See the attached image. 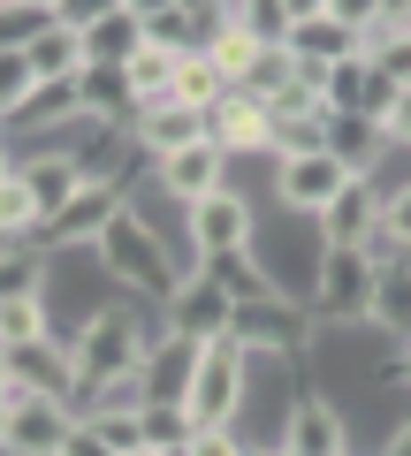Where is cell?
<instances>
[{"mask_svg":"<svg viewBox=\"0 0 411 456\" xmlns=\"http://www.w3.org/2000/svg\"><path fill=\"white\" fill-rule=\"evenodd\" d=\"M115 8H130V0H62L53 8V23H69V31H92L99 16H115Z\"/></svg>","mask_w":411,"mask_h":456,"instance_id":"obj_41","label":"cell"},{"mask_svg":"<svg viewBox=\"0 0 411 456\" xmlns=\"http://www.w3.org/2000/svg\"><path fill=\"white\" fill-rule=\"evenodd\" d=\"M244 388H251V350H236L229 335H214L198 350V373H191L183 411H191V426H236L244 419Z\"/></svg>","mask_w":411,"mask_h":456,"instance_id":"obj_5","label":"cell"},{"mask_svg":"<svg viewBox=\"0 0 411 456\" xmlns=\"http://www.w3.org/2000/svg\"><path fill=\"white\" fill-rule=\"evenodd\" d=\"M191 456H251V441L236 426H198L191 434Z\"/></svg>","mask_w":411,"mask_h":456,"instance_id":"obj_39","label":"cell"},{"mask_svg":"<svg viewBox=\"0 0 411 456\" xmlns=\"http://www.w3.org/2000/svg\"><path fill=\"white\" fill-rule=\"evenodd\" d=\"M328 152L350 167V175H374V167L396 152V137L381 130V122H366V114H328Z\"/></svg>","mask_w":411,"mask_h":456,"instance_id":"obj_20","label":"cell"},{"mask_svg":"<svg viewBox=\"0 0 411 456\" xmlns=\"http://www.w3.org/2000/svg\"><path fill=\"white\" fill-rule=\"evenodd\" d=\"M152 183H160L168 198H183V206H198L206 191H221L229 183V152L214 145V137H198V145L168 152V160H152Z\"/></svg>","mask_w":411,"mask_h":456,"instance_id":"obj_15","label":"cell"},{"mask_svg":"<svg viewBox=\"0 0 411 456\" xmlns=\"http://www.w3.org/2000/svg\"><path fill=\"white\" fill-rule=\"evenodd\" d=\"M267 130H275V114H267L259 92H244V84H229V92L206 107V137H214L229 160H251V152H267Z\"/></svg>","mask_w":411,"mask_h":456,"instance_id":"obj_12","label":"cell"},{"mask_svg":"<svg viewBox=\"0 0 411 456\" xmlns=\"http://www.w3.org/2000/svg\"><path fill=\"white\" fill-rule=\"evenodd\" d=\"M0 236H16V244L38 236V198H31V183H23V167L0 175Z\"/></svg>","mask_w":411,"mask_h":456,"instance_id":"obj_31","label":"cell"},{"mask_svg":"<svg viewBox=\"0 0 411 456\" xmlns=\"http://www.w3.org/2000/svg\"><path fill=\"white\" fill-rule=\"evenodd\" d=\"M198 274H214L221 289L236 297V305H251V297H275V274H267V259H259V251H229V259H206Z\"/></svg>","mask_w":411,"mask_h":456,"instance_id":"obj_26","label":"cell"},{"mask_svg":"<svg viewBox=\"0 0 411 456\" xmlns=\"http://www.w3.org/2000/svg\"><path fill=\"white\" fill-rule=\"evenodd\" d=\"M366 327H381L389 342H411V266H389V274H381Z\"/></svg>","mask_w":411,"mask_h":456,"instance_id":"obj_25","label":"cell"},{"mask_svg":"<svg viewBox=\"0 0 411 456\" xmlns=\"http://www.w3.org/2000/svg\"><path fill=\"white\" fill-rule=\"evenodd\" d=\"M328 16L343 23V31H358V38H374V31H381V0H328Z\"/></svg>","mask_w":411,"mask_h":456,"instance_id":"obj_40","label":"cell"},{"mask_svg":"<svg viewBox=\"0 0 411 456\" xmlns=\"http://www.w3.org/2000/svg\"><path fill=\"white\" fill-rule=\"evenodd\" d=\"M176 61L183 53H168V46H137L130 61H122V77H130L137 99H160V92H176Z\"/></svg>","mask_w":411,"mask_h":456,"instance_id":"obj_30","label":"cell"},{"mask_svg":"<svg viewBox=\"0 0 411 456\" xmlns=\"http://www.w3.org/2000/svg\"><path fill=\"white\" fill-rule=\"evenodd\" d=\"M130 456H152V449H130Z\"/></svg>","mask_w":411,"mask_h":456,"instance_id":"obj_54","label":"cell"},{"mask_svg":"<svg viewBox=\"0 0 411 456\" xmlns=\"http://www.w3.org/2000/svg\"><path fill=\"white\" fill-rule=\"evenodd\" d=\"M183 8H191V16H221V0H183Z\"/></svg>","mask_w":411,"mask_h":456,"instance_id":"obj_49","label":"cell"},{"mask_svg":"<svg viewBox=\"0 0 411 456\" xmlns=\"http://www.w3.org/2000/svg\"><path fill=\"white\" fill-rule=\"evenodd\" d=\"M23 8H38V16H53V8H62V0H23Z\"/></svg>","mask_w":411,"mask_h":456,"instance_id":"obj_51","label":"cell"},{"mask_svg":"<svg viewBox=\"0 0 411 456\" xmlns=\"http://www.w3.org/2000/svg\"><path fill=\"white\" fill-rule=\"evenodd\" d=\"M374 221H381V183L374 175H350L343 191H335V206L320 213V236H328V244H366Z\"/></svg>","mask_w":411,"mask_h":456,"instance_id":"obj_18","label":"cell"},{"mask_svg":"<svg viewBox=\"0 0 411 456\" xmlns=\"http://www.w3.org/2000/svg\"><path fill=\"white\" fill-rule=\"evenodd\" d=\"M396 380H404V388H411V342H404V358H396Z\"/></svg>","mask_w":411,"mask_h":456,"instance_id":"obj_50","label":"cell"},{"mask_svg":"<svg viewBox=\"0 0 411 456\" xmlns=\"http://www.w3.org/2000/svg\"><path fill=\"white\" fill-rule=\"evenodd\" d=\"M251 244H259V206H251L236 183H221V191H206L191 206V251H198V266L229 259V251H251Z\"/></svg>","mask_w":411,"mask_h":456,"instance_id":"obj_8","label":"cell"},{"mask_svg":"<svg viewBox=\"0 0 411 456\" xmlns=\"http://www.w3.org/2000/svg\"><path fill=\"white\" fill-rule=\"evenodd\" d=\"M115 274L99 266V251H46V320H53V335H77L92 312H107L115 305Z\"/></svg>","mask_w":411,"mask_h":456,"instance_id":"obj_4","label":"cell"},{"mask_svg":"<svg viewBox=\"0 0 411 456\" xmlns=\"http://www.w3.org/2000/svg\"><path fill=\"white\" fill-rule=\"evenodd\" d=\"M282 456H343L350 449V419H343V403L335 395H297L290 403V419H282V441H275Z\"/></svg>","mask_w":411,"mask_h":456,"instance_id":"obj_11","label":"cell"},{"mask_svg":"<svg viewBox=\"0 0 411 456\" xmlns=\"http://www.w3.org/2000/svg\"><path fill=\"white\" fill-rule=\"evenodd\" d=\"M0 388L8 395H62L77 403V350L62 335H38V342H0Z\"/></svg>","mask_w":411,"mask_h":456,"instance_id":"obj_7","label":"cell"},{"mask_svg":"<svg viewBox=\"0 0 411 456\" xmlns=\"http://www.w3.org/2000/svg\"><path fill=\"white\" fill-rule=\"evenodd\" d=\"M23 53H31V77H38V84H69V77L84 69V31H69V23H46V31H38Z\"/></svg>","mask_w":411,"mask_h":456,"instance_id":"obj_23","label":"cell"},{"mask_svg":"<svg viewBox=\"0 0 411 456\" xmlns=\"http://www.w3.org/2000/svg\"><path fill=\"white\" fill-rule=\"evenodd\" d=\"M221 92H229V77L214 69V53H183L176 61V99L183 107H214Z\"/></svg>","mask_w":411,"mask_h":456,"instance_id":"obj_32","label":"cell"},{"mask_svg":"<svg viewBox=\"0 0 411 456\" xmlns=\"http://www.w3.org/2000/svg\"><path fill=\"white\" fill-rule=\"evenodd\" d=\"M152 456H191V441H183V449H152Z\"/></svg>","mask_w":411,"mask_h":456,"instance_id":"obj_52","label":"cell"},{"mask_svg":"<svg viewBox=\"0 0 411 456\" xmlns=\"http://www.w3.org/2000/svg\"><path fill=\"white\" fill-rule=\"evenodd\" d=\"M229 342L251 350V358H275V365H313V342H320V320L305 297H251V305L229 312Z\"/></svg>","mask_w":411,"mask_h":456,"instance_id":"obj_3","label":"cell"},{"mask_svg":"<svg viewBox=\"0 0 411 456\" xmlns=\"http://www.w3.org/2000/svg\"><path fill=\"white\" fill-rule=\"evenodd\" d=\"M160 327H168V312L137 305V297H115L107 312H92L69 335V350H77V403L99 395V388H115V380H137V365L160 342Z\"/></svg>","mask_w":411,"mask_h":456,"instance_id":"obj_1","label":"cell"},{"mask_svg":"<svg viewBox=\"0 0 411 456\" xmlns=\"http://www.w3.org/2000/svg\"><path fill=\"white\" fill-rule=\"evenodd\" d=\"M0 297H46V251L38 244H8L0 251Z\"/></svg>","mask_w":411,"mask_h":456,"instance_id":"obj_29","label":"cell"},{"mask_svg":"<svg viewBox=\"0 0 411 456\" xmlns=\"http://www.w3.org/2000/svg\"><path fill=\"white\" fill-rule=\"evenodd\" d=\"M0 130H8V114H0Z\"/></svg>","mask_w":411,"mask_h":456,"instance_id":"obj_55","label":"cell"},{"mask_svg":"<svg viewBox=\"0 0 411 456\" xmlns=\"http://www.w3.org/2000/svg\"><path fill=\"white\" fill-rule=\"evenodd\" d=\"M31 92H38V77H31V53H23V46H0V114L16 122Z\"/></svg>","mask_w":411,"mask_h":456,"instance_id":"obj_35","label":"cell"},{"mask_svg":"<svg viewBox=\"0 0 411 456\" xmlns=\"http://www.w3.org/2000/svg\"><path fill=\"white\" fill-rule=\"evenodd\" d=\"M389 137H396V145H404V152H411V92H404V99H396V114H389Z\"/></svg>","mask_w":411,"mask_h":456,"instance_id":"obj_43","label":"cell"},{"mask_svg":"<svg viewBox=\"0 0 411 456\" xmlns=\"http://www.w3.org/2000/svg\"><path fill=\"white\" fill-rule=\"evenodd\" d=\"M198 426H191V411L183 403H145V449H183Z\"/></svg>","mask_w":411,"mask_h":456,"instance_id":"obj_36","label":"cell"},{"mask_svg":"<svg viewBox=\"0 0 411 456\" xmlns=\"http://www.w3.org/2000/svg\"><path fill=\"white\" fill-rule=\"evenodd\" d=\"M366 77H374V61H366V53H343V61L320 69V99H328V114H358Z\"/></svg>","mask_w":411,"mask_h":456,"instance_id":"obj_28","label":"cell"},{"mask_svg":"<svg viewBox=\"0 0 411 456\" xmlns=\"http://www.w3.org/2000/svg\"><path fill=\"white\" fill-rule=\"evenodd\" d=\"M0 358H8V350H0Z\"/></svg>","mask_w":411,"mask_h":456,"instance_id":"obj_56","label":"cell"},{"mask_svg":"<svg viewBox=\"0 0 411 456\" xmlns=\"http://www.w3.org/2000/svg\"><path fill=\"white\" fill-rule=\"evenodd\" d=\"M38 335H53L46 297H0V342H38Z\"/></svg>","mask_w":411,"mask_h":456,"instance_id":"obj_33","label":"cell"},{"mask_svg":"<svg viewBox=\"0 0 411 456\" xmlns=\"http://www.w3.org/2000/svg\"><path fill=\"white\" fill-rule=\"evenodd\" d=\"M343 456H350V449H343Z\"/></svg>","mask_w":411,"mask_h":456,"instance_id":"obj_57","label":"cell"},{"mask_svg":"<svg viewBox=\"0 0 411 456\" xmlns=\"http://www.w3.org/2000/svg\"><path fill=\"white\" fill-rule=\"evenodd\" d=\"M115 213H122V191H115V183H84V191L69 198L53 221H38L31 244H38V251H92V244H99V228L115 221Z\"/></svg>","mask_w":411,"mask_h":456,"instance_id":"obj_9","label":"cell"},{"mask_svg":"<svg viewBox=\"0 0 411 456\" xmlns=\"http://www.w3.org/2000/svg\"><path fill=\"white\" fill-rule=\"evenodd\" d=\"M381 228H389L396 244L411 251V175H404V183H389V191H381Z\"/></svg>","mask_w":411,"mask_h":456,"instance_id":"obj_38","label":"cell"},{"mask_svg":"<svg viewBox=\"0 0 411 456\" xmlns=\"http://www.w3.org/2000/svg\"><path fill=\"white\" fill-rule=\"evenodd\" d=\"M92 251H99V266L115 274V289L137 297V305H152V312H168V305H176V289L191 281V274L176 266V251H168L160 236L145 228V213H137L130 198H122L115 221L99 228V244H92Z\"/></svg>","mask_w":411,"mask_h":456,"instance_id":"obj_2","label":"cell"},{"mask_svg":"<svg viewBox=\"0 0 411 456\" xmlns=\"http://www.w3.org/2000/svg\"><path fill=\"white\" fill-rule=\"evenodd\" d=\"M366 61L411 92V31H374V38H366Z\"/></svg>","mask_w":411,"mask_h":456,"instance_id":"obj_37","label":"cell"},{"mask_svg":"<svg viewBox=\"0 0 411 456\" xmlns=\"http://www.w3.org/2000/svg\"><path fill=\"white\" fill-rule=\"evenodd\" d=\"M381 31H411V0H381Z\"/></svg>","mask_w":411,"mask_h":456,"instance_id":"obj_44","label":"cell"},{"mask_svg":"<svg viewBox=\"0 0 411 456\" xmlns=\"http://www.w3.org/2000/svg\"><path fill=\"white\" fill-rule=\"evenodd\" d=\"M62 456H115V441L99 434V426H92V419H77V434H69V441H62Z\"/></svg>","mask_w":411,"mask_h":456,"instance_id":"obj_42","label":"cell"},{"mask_svg":"<svg viewBox=\"0 0 411 456\" xmlns=\"http://www.w3.org/2000/svg\"><path fill=\"white\" fill-rule=\"evenodd\" d=\"M84 411L62 395H16V419H8V456H62V441L77 434Z\"/></svg>","mask_w":411,"mask_h":456,"instance_id":"obj_13","label":"cell"},{"mask_svg":"<svg viewBox=\"0 0 411 456\" xmlns=\"http://www.w3.org/2000/svg\"><path fill=\"white\" fill-rule=\"evenodd\" d=\"M381 456H411V419H404V426L389 434V449H381Z\"/></svg>","mask_w":411,"mask_h":456,"instance_id":"obj_46","label":"cell"},{"mask_svg":"<svg viewBox=\"0 0 411 456\" xmlns=\"http://www.w3.org/2000/svg\"><path fill=\"white\" fill-rule=\"evenodd\" d=\"M282 46L297 53V69H313V77H320V69H328V61H343V53H366V38H358V31H343L335 16H313V23H297V31L282 38Z\"/></svg>","mask_w":411,"mask_h":456,"instance_id":"obj_22","label":"cell"},{"mask_svg":"<svg viewBox=\"0 0 411 456\" xmlns=\"http://www.w3.org/2000/svg\"><path fill=\"white\" fill-rule=\"evenodd\" d=\"M229 312H236V297L221 289L214 274H191L176 289V305H168V327L191 335V342H214V335H229Z\"/></svg>","mask_w":411,"mask_h":456,"instance_id":"obj_17","label":"cell"},{"mask_svg":"<svg viewBox=\"0 0 411 456\" xmlns=\"http://www.w3.org/2000/svg\"><path fill=\"white\" fill-rule=\"evenodd\" d=\"M282 8H290V31H297V23H313V16H328V0H282Z\"/></svg>","mask_w":411,"mask_h":456,"instance_id":"obj_45","label":"cell"},{"mask_svg":"<svg viewBox=\"0 0 411 456\" xmlns=\"http://www.w3.org/2000/svg\"><path fill=\"white\" fill-rule=\"evenodd\" d=\"M8 419H16V395L0 388V449H8Z\"/></svg>","mask_w":411,"mask_h":456,"instance_id":"obj_47","label":"cell"},{"mask_svg":"<svg viewBox=\"0 0 411 456\" xmlns=\"http://www.w3.org/2000/svg\"><path fill=\"white\" fill-rule=\"evenodd\" d=\"M0 175H16V145H8V130H0Z\"/></svg>","mask_w":411,"mask_h":456,"instance_id":"obj_48","label":"cell"},{"mask_svg":"<svg viewBox=\"0 0 411 456\" xmlns=\"http://www.w3.org/2000/svg\"><path fill=\"white\" fill-rule=\"evenodd\" d=\"M130 137L145 145V160H168V152H183V145H198V137H206V107H183L176 92H160V99H137V122H130Z\"/></svg>","mask_w":411,"mask_h":456,"instance_id":"obj_14","label":"cell"},{"mask_svg":"<svg viewBox=\"0 0 411 456\" xmlns=\"http://www.w3.org/2000/svg\"><path fill=\"white\" fill-rule=\"evenodd\" d=\"M297 77H305V69H297V53H290V46H267L259 61H251V77H244V92H259V99H282V92H290Z\"/></svg>","mask_w":411,"mask_h":456,"instance_id":"obj_34","label":"cell"},{"mask_svg":"<svg viewBox=\"0 0 411 456\" xmlns=\"http://www.w3.org/2000/svg\"><path fill=\"white\" fill-rule=\"evenodd\" d=\"M206 53H214V69H221L229 84H244V77H251V61L267 53V38H251L244 23H214V31H206Z\"/></svg>","mask_w":411,"mask_h":456,"instance_id":"obj_27","label":"cell"},{"mask_svg":"<svg viewBox=\"0 0 411 456\" xmlns=\"http://www.w3.org/2000/svg\"><path fill=\"white\" fill-rule=\"evenodd\" d=\"M16 167H23V183H31V198H38V221H53V213L92 183L77 167V152H31V160H16Z\"/></svg>","mask_w":411,"mask_h":456,"instance_id":"obj_21","label":"cell"},{"mask_svg":"<svg viewBox=\"0 0 411 456\" xmlns=\"http://www.w3.org/2000/svg\"><path fill=\"white\" fill-rule=\"evenodd\" d=\"M374 289H381V266L366 259L358 244H328V259H320L305 305H313L320 327H358L366 312H374Z\"/></svg>","mask_w":411,"mask_h":456,"instance_id":"obj_6","label":"cell"},{"mask_svg":"<svg viewBox=\"0 0 411 456\" xmlns=\"http://www.w3.org/2000/svg\"><path fill=\"white\" fill-rule=\"evenodd\" d=\"M137 46H145V16H130V8H115L84 31V61H107V69H122Z\"/></svg>","mask_w":411,"mask_h":456,"instance_id":"obj_24","label":"cell"},{"mask_svg":"<svg viewBox=\"0 0 411 456\" xmlns=\"http://www.w3.org/2000/svg\"><path fill=\"white\" fill-rule=\"evenodd\" d=\"M198 350H206V342H191V335H176V327H160V342H152L145 365H137V388H145V403H183V395H191Z\"/></svg>","mask_w":411,"mask_h":456,"instance_id":"obj_16","label":"cell"},{"mask_svg":"<svg viewBox=\"0 0 411 456\" xmlns=\"http://www.w3.org/2000/svg\"><path fill=\"white\" fill-rule=\"evenodd\" d=\"M343 183H350V167L335 160V152H297V160L275 167V206L320 221V213L335 206V191H343Z\"/></svg>","mask_w":411,"mask_h":456,"instance_id":"obj_10","label":"cell"},{"mask_svg":"<svg viewBox=\"0 0 411 456\" xmlns=\"http://www.w3.org/2000/svg\"><path fill=\"white\" fill-rule=\"evenodd\" d=\"M251 456H282V449H251Z\"/></svg>","mask_w":411,"mask_h":456,"instance_id":"obj_53","label":"cell"},{"mask_svg":"<svg viewBox=\"0 0 411 456\" xmlns=\"http://www.w3.org/2000/svg\"><path fill=\"white\" fill-rule=\"evenodd\" d=\"M77 107L92 114V122H122V130L137 122L130 77H122V69H107V61H84V69H77Z\"/></svg>","mask_w":411,"mask_h":456,"instance_id":"obj_19","label":"cell"}]
</instances>
